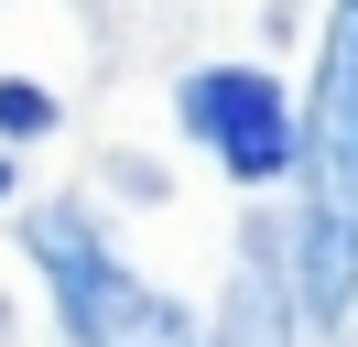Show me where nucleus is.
Wrapping results in <instances>:
<instances>
[{
    "label": "nucleus",
    "instance_id": "f257e3e1",
    "mask_svg": "<svg viewBox=\"0 0 358 347\" xmlns=\"http://www.w3.org/2000/svg\"><path fill=\"white\" fill-rule=\"evenodd\" d=\"M293 174H304L293 282H304V315L336 325L358 304V0H336L315 87H304V108H293Z\"/></svg>",
    "mask_w": 358,
    "mask_h": 347
},
{
    "label": "nucleus",
    "instance_id": "f03ea898",
    "mask_svg": "<svg viewBox=\"0 0 358 347\" xmlns=\"http://www.w3.org/2000/svg\"><path fill=\"white\" fill-rule=\"evenodd\" d=\"M33 260H44L55 315H66V337H76V347H196V337H185V315L152 293V282L120 271V260L98 250L87 217L44 206V217H33Z\"/></svg>",
    "mask_w": 358,
    "mask_h": 347
},
{
    "label": "nucleus",
    "instance_id": "7ed1b4c3",
    "mask_svg": "<svg viewBox=\"0 0 358 347\" xmlns=\"http://www.w3.org/2000/svg\"><path fill=\"white\" fill-rule=\"evenodd\" d=\"M174 120L217 152L228 185H282L293 174V98L261 65H196V76L174 87Z\"/></svg>",
    "mask_w": 358,
    "mask_h": 347
},
{
    "label": "nucleus",
    "instance_id": "20e7f679",
    "mask_svg": "<svg viewBox=\"0 0 358 347\" xmlns=\"http://www.w3.org/2000/svg\"><path fill=\"white\" fill-rule=\"evenodd\" d=\"M55 130V98L33 76H0V141H44Z\"/></svg>",
    "mask_w": 358,
    "mask_h": 347
},
{
    "label": "nucleus",
    "instance_id": "39448f33",
    "mask_svg": "<svg viewBox=\"0 0 358 347\" xmlns=\"http://www.w3.org/2000/svg\"><path fill=\"white\" fill-rule=\"evenodd\" d=\"M0 195H11V152H0Z\"/></svg>",
    "mask_w": 358,
    "mask_h": 347
}]
</instances>
